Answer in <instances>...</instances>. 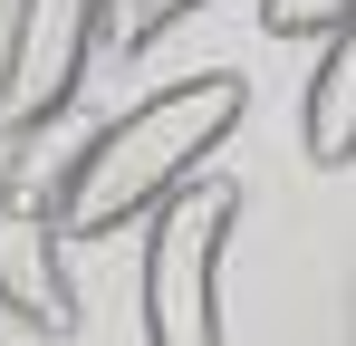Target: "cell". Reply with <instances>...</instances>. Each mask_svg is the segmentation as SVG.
<instances>
[{
  "label": "cell",
  "instance_id": "obj_7",
  "mask_svg": "<svg viewBox=\"0 0 356 346\" xmlns=\"http://www.w3.org/2000/svg\"><path fill=\"white\" fill-rule=\"evenodd\" d=\"M193 10H212V0H125V49H154L174 19H193Z\"/></svg>",
  "mask_w": 356,
  "mask_h": 346
},
{
  "label": "cell",
  "instance_id": "obj_5",
  "mask_svg": "<svg viewBox=\"0 0 356 346\" xmlns=\"http://www.w3.org/2000/svg\"><path fill=\"white\" fill-rule=\"evenodd\" d=\"M298 135H308L318 164H356V19L327 29L318 77H308V106H298Z\"/></svg>",
  "mask_w": 356,
  "mask_h": 346
},
{
  "label": "cell",
  "instance_id": "obj_1",
  "mask_svg": "<svg viewBox=\"0 0 356 346\" xmlns=\"http://www.w3.org/2000/svg\"><path fill=\"white\" fill-rule=\"evenodd\" d=\"M241 106H250V87H241L232 67H202V77H174L164 97H145V106H125L77 164H67L58 183V222L67 231H125L145 222L154 202H174L183 183H193V164L202 154H222V135L241 125Z\"/></svg>",
  "mask_w": 356,
  "mask_h": 346
},
{
  "label": "cell",
  "instance_id": "obj_6",
  "mask_svg": "<svg viewBox=\"0 0 356 346\" xmlns=\"http://www.w3.org/2000/svg\"><path fill=\"white\" fill-rule=\"evenodd\" d=\"M260 19H270L280 39H327V29L356 19V0H260Z\"/></svg>",
  "mask_w": 356,
  "mask_h": 346
},
{
  "label": "cell",
  "instance_id": "obj_2",
  "mask_svg": "<svg viewBox=\"0 0 356 346\" xmlns=\"http://www.w3.org/2000/svg\"><path fill=\"white\" fill-rule=\"evenodd\" d=\"M145 222V346H222V240L241 222V192L183 183Z\"/></svg>",
  "mask_w": 356,
  "mask_h": 346
},
{
  "label": "cell",
  "instance_id": "obj_3",
  "mask_svg": "<svg viewBox=\"0 0 356 346\" xmlns=\"http://www.w3.org/2000/svg\"><path fill=\"white\" fill-rule=\"evenodd\" d=\"M87 49H97V0H19L0 49V125H49L87 77Z\"/></svg>",
  "mask_w": 356,
  "mask_h": 346
},
{
  "label": "cell",
  "instance_id": "obj_4",
  "mask_svg": "<svg viewBox=\"0 0 356 346\" xmlns=\"http://www.w3.org/2000/svg\"><path fill=\"white\" fill-rule=\"evenodd\" d=\"M0 318L29 337H77V288H67V222L29 183L0 192Z\"/></svg>",
  "mask_w": 356,
  "mask_h": 346
}]
</instances>
